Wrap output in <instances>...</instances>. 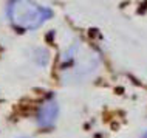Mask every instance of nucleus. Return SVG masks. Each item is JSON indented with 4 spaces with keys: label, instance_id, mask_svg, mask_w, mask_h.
Masks as SVG:
<instances>
[{
    "label": "nucleus",
    "instance_id": "nucleus-1",
    "mask_svg": "<svg viewBox=\"0 0 147 138\" xmlns=\"http://www.w3.org/2000/svg\"><path fill=\"white\" fill-rule=\"evenodd\" d=\"M6 13L13 25L22 30H36L53 17L50 8L34 0H9Z\"/></svg>",
    "mask_w": 147,
    "mask_h": 138
},
{
    "label": "nucleus",
    "instance_id": "nucleus-2",
    "mask_svg": "<svg viewBox=\"0 0 147 138\" xmlns=\"http://www.w3.org/2000/svg\"><path fill=\"white\" fill-rule=\"evenodd\" d=\"M59 115V106L54 99H47L42 102L37 110V124L40 127H50Z\"/></svg>",
    "mask_w": 147,
    "mask_h": 138
},
{
    "label": "nucleus",
    "instance_id": "nucleus-3",
    "mask_svg": "<svg viewBox=\"0 0 147 138\" xmlns=\"http://www.w3.org/2000/svg\"><path fill=\"white\" fill-rule=\"evenodd\" d=\"M142 138H147V132L144 133V135H142Z\"/></svg>",
    "mask_w": 147,
    "mask_h": 138
}]
</instances>
